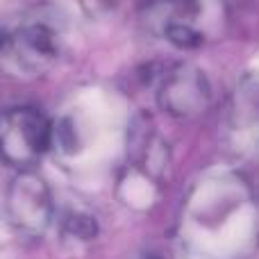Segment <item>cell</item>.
Returning a JSON list of instances; mask_svg holds the SVG:
<instances>
[{"mask_svg": "<svg viewBox=\"0 0 259 259\" xmlns=\"http://www.w3.org/2000/svg\"><path fill=\"white\" fill-rule=\"evenodd\" d=\"M18 55L23 57V62L32 68H41L46 64H50L59 53V39L48 25L44 23H34L27 25L18 32V36L14 39Z\"/></svg>", "mask_w": 259, "mask_h": 259, "instance_id": "obj_4", "label": "cell"}, {"mask_svg": "<svg viewBox=\"0 0 259 259\" xmlns=\"http://www.w3.org/2000/svg\"><path fill=\"white\" fill-rule=\"evenodd\" d=\"M53 141L50 123L34 109H16L0 121V152L18 164L34 161Z\"/></svg>", "mask_w": 259, "mask_h": 259, "instance_id": "obj_1", "label": "cell"}, {"mask_svg": "<svg viewBox=\"0 0 259 259\" xmlns=\"http://www.w3.org/2000/svg\"><path fill=\"white\" fill-rule=\"evenodd\" d=\"M64 225L71 232V237H77L82 241H89V239L96 237V219H91L89 214H80V211L68 214Z\"/></svg>", "mask_w": 259, "mask_h": 259, "instance_id": "obj_6", "label": "cell"}, {"mask_svg": "<svg viewBox=\"0 0 259 259\" xmlns=\"http://www.w3.org/2000/svg\"><path fill=\"white\" fill-rule=\"evenodd\" d=\"M5 46H7V34H5V32L0 30V50H3Z\"/></svg>", "mask_w": 259, "mask_h": 259, "instance_id": "obj_7", "label": "cell"}, {"mask_svg": "<svg viewBox=\"0 0 259 259\" xmlns=\"http://www.w3.org/2000/svg\"><path fill=\"white\" fill-rule=\"evenodd\" d=\"M164 34L170 44L178 46V48H182V50H193V48H200L202 46V34L193 25H189L187 21L166 23Z\"/></svg>", "mask_w": 259, "mask_h": 259, "instance_id": "obj_5", "label": "cell"}, {"mask_svg": "<svg viewBox=\"0 0 259 259\" xmlns=\"http://www.w3.org/2000/svg\"><path fill=\"white\" fill-rule=\"evenodd\" d=\"M9 209H12L14 223L25 232H44L50 221V196L46 184L30 173L16 178L9 196Z\"/></svg>", "mask_w": 259, "mask_h": 259, "instance_id": "obj_2", "label": "cell"}, {"mask_svg": "<svg viewBox=\"0 0 259 259\" xmlns=\"http://www.w3.org/2000/svg\"><path fill=\"white\" fill-rule=\"evenodd\" d=\"M148 259H157V257H148Z\"/></svg>", "mask_w": 259, "mask_h": 259, "instance_id": "obj_8", "label": "cell"}, {"mask_svg": "<svg viewBox=\"0 0 259 259\" xmlns=\"http://www.w3.org/2000/svg\"><path fill=\"white\" fill-rule=\"evenodd\" d=\"M207 100V89L205 82L198 73H173V77H168L164 84V107H168L173 114H189L198 112L200 107H205Z\"/></svg>", "mask_w": 259, "mask_h": 259, "instance_id": "obj_3", "label": "cell"}]
</instances>
